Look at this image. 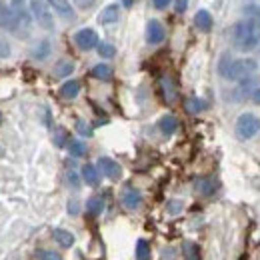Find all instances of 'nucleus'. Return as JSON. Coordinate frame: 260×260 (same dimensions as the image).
<instances>
[{"label": "nucleus", "mask_w": 260, "mask_h": 260, "mask_svg": "<svg viewBox=\"0 0 260 260\" xmlns=\"http://www.w3.org/2000/svg\"><path fill=\"white\" fill-rule=\"evenodd\" d=\"M30 10L36 22L44 28V30H52L54 28V16L50 10L48 0H30Z\"/></svg>", "instance_id": "4"}, {"label": "nucleus", "mask_w": 260, "mask_h": 260, "mask_svg": "<svg viewBox=\"0 0 260 260\" xmlns=\"http://www.w3.org/2000/svg\"><path fill=\"white\" fill-rule=\"evenodd\" d=\"M98 168H100V172H102L106 178H110V180H118L120 174H122V166L116 162V160L108 158V156L98 158Z\"/></svg>", "instance_id": "7"}, {"label": "nucleus", "mask_w": 260, "mask_h": 260, "mask_svg": "<svg viewBox=\"0 0 260 260\" xmlns=\"http://www.w3.org/2000/svg\"><path fill=\"white\" fill-rule=\"evenodd\" d=\"M194 24H196V28L202 30V32L212 30V24H214L212 14H210L208 10H198V12L194 14Z\"/></svg>", "instance_id": "13"}, {"label": "nucleus", "mask_w": 260, "mask_h": 260, "mask_svg": "<svg viewBox=\"0 0 260 260\" xmlns=\"http://www.w3.org/2000/svg\"><path fill=\"white\" fill-rule=\"evenodd\" d=\"M182 250H184V260H202L200 258V248L192 240H186L182 244Z\"/></svg>", "instance_id": "19"}, {"label": "nucleus", "mask_w": 260, "mask_h": 260, "mask_svg": "<svg viewBox=\"0 0 260 260\" xmlns=\"http://www.w3.org/2000/svg\"><path fill=\"white\" fill-rule=\"evenodd\" d=\"M194 186L202 196H212L218 190V180L212 178V176H204V178H198L196 180Z\"/></svg>", "instance_id": "9"}, {"label": "nucleus", "mask_w": 260, "mask_h": 260, "mask_svg": "<svg viewBox=\"0 0 260 260\" xmlns=\"http://www.w3.org/2000/svg\"><path fill=\"white\" fill-rule=\"evenodd\" d=\"M48 54H50V42H48V40H42V42H40V44L34 48V58L44 60Z\"/></svg>", "instance_id": "26"}, {"label": "nucleus", "mask_w": 260, "mask_h": 260, "mask_svg": "<svg viewBox=\"0 0 260 260\" xmlns=\"http://www.w3.org/2000/svg\"><path fill=\"white\" fill-rule=\"evenodd\" d=\"M158 128L162 132L164 136H170V134H174L176 130H178V120H176V116H172V114H166L160 118V122H158Z\"/></svg>", "instance_id": "15"}, {"label": "nucleus", "mask_w": 260, "mask_h": 260, "mask_svg": "<svg viewBox=\"0 0 260 260\" xmlns=\"http://www.w3.org/2000/svg\"><path fill=\"white\" fill-rule=\"evenodd\" d=\"M86 210H88V214H90V216H98V214H102V210H104V200H102L100 196H92V198H88V202H86Z\"/></svg>", "instance_id": "20"}, {"label": "nucleus", "mask_w": 260, "mask_h": 260, "mask_svg": "<svg viewBox=\"0 0 260 260\" xmlns=\"http://www.w3.org/2000/svg\"><path fill=\"white\" fill-rule=\"evenodd\" d=\"M92 76L98 80H110L112 78V68L108 64H96L92 68Z\"/></svg>", "instance_id": "24"}, {"label": "nucleus", "mask_w": 260, "mask_h": 260, "mask_svg": "<svg viewBox=\"0 0 260 260\" xmlns=\"http://www.w3.org/2000/svg\"><path fill=\"white\" fill-rule=\"evenodd\" d=\"M74 72V62L72 60H60L54 66V76L56 78H64V76H70Z\"/></svg>", "instance_id": "18"}, {"label": "nucleus", "mask_w": 260, "mask_h": 260, "mask_svg": "<svg viewBox=\"0 0 260 260\" xmlns=\"http://www.w3.org/2000/svg\"><path fill=\"white\" fill-rule=\"evenodd\" d=\"M52 236H54V240H56L62 248H70V246L74 244V234H72V232H68V230L56 228V230L52 232Z\"/></svg>", "instance_id": "16"}, {"label": "nucleus", "mask_w": 260, "mask_h": 260, "mask_svg": "<svg viewBox=\"0 0 260 260\" xmlns=\"http://www.w3.org/2000/svg\"><path fill=\"white\" fill-rule=\"evenodd\" d=\"M164 26L158 22V20H150L148 24H146V40L150 42V44H160L164 40Z\"/></svg>", "instance_id": "8"}, {"label": "nucleus", "mask_w": 260, "mask_h": 260, "mask_svg": "<svg viewBox=\"0 0 260 260\" xmlns=\"http://www.w3.org/2000/svg\"><path fill=\"white\" fill-rule=\"evenodd\" d=\"M10 8L14 12L16 22H18V32L16 34H28L30 26H32V16H30L32 10H28V6H26L24 0H12L10 2Z\"/></svg>", "instance_id": "5"}, {"label": "nucleus", "mask_w": 260, "mask_h": 260, "mask_svg": "<svg viewBox=\"0 0 260 260\" xmlns=\"http://www.w3.org/2000/svg\"><path fill=\"white\" fill-rule=\"evenodd\" d=\"M6 56H10V44L0 38V58H6Z\"/></svg>", "instance_id": "33"}, {"label": "nucleus", "mask_w": 260, "mask_h": 260, "mask_svg": "<svg viewBox=\"0 0 260 260\" xmlns=\"http://www.w3.org/2000/svg\"><path fill=\"white\" fill-rule=\"evenodd\" d=\"M122 204L128 208V210H136L140 204H142V194L136 190V188H124V192H122Z\"/></svg>", "instance_id": "11"}, {"label": "nucleus", "mask_w": 260, "mask_h": 260, "mask_svg": "<svg viewBox=\"0 0 260 260\" xmlns=\"http://www.w3.org/2000/svg\"><path fill=\"white\" fill-rule=\"evenodd\" d=\"M234 130H236V136H238L240 140H250V138H254V136L258 134L260 118L256 116V114L244 112V114H240V116H238Z\"/></svg>", "instance_id": "3"}, {"label": "nucleus", "mask_w": 260, "mask_h": 260, "mask_svg": "<svg viewBox=\"0 0 260 260\" xmlns=\"http://www.w3.org/2000/svg\"><path fill=\"white\" fill-rule=\"evenodd\" d=\"M96 48H98V54L104 56V58H112L116 54V48L112 44H108V42H98Z\"/></svg>", "instance_id": "28"}, {"label": "nucleus", "mask_w": 260, "mask_h": 260, "mask_svg": "<svg viewBox=\"0 0 260 260\" xmlns=\"http://www.w3.org/2000/svg\"><path fill=\"white\" fill-rule=\"evenodd\" d=\"M250 98H252V102H254V104H258V106H260V88H256V90H252V94H250Z\"/></svg>", "instance_id": "38"}, {"label": "nucleus", "mask_w": 260, "mask_h": 260, "mask_svg": "<svg viewBox=\"0 0 260 260\" xmlns=\"http://www.w3.org/2000/svg\"><path fill=\"white\" fill-rule=\"evenodd\" d=\"M152 2H154V8H158V10H162L170 4V0H152Z\"/></svg>", "instance_id": "36"}, {"label": "nucleus", "mask_w": 260, "mask_h": 260, "mask_svg": "<svg viewBox=\"0 0 260 260\" xmlns=\"http://www.w3.org/2000/svg\"><path fill=\"white\" fill-rule=\"evenodd\" d=\"M54 142H56V146H64V130H60V132L56 134Z\"/></svg>", "instance_id": "35"}, {"label": "nucleus", "mask_w": 260, "mask_h": 260, "mask_svg": "<svg viewBox=\"0 0 260 260\" xmlns=\"http://www.w3.org/2000/svg\"><path fill=\"white\" fill-rule=\"evenodd\" d=\"M242 10H244L246 18H250V20H254V22L260 24V4H246Z\"/></svg>", "instance_id": "27"}, {"label": "nucleus", "mask_w": 260, "mask_h": 260, "mask_svg": "<svg viewBox=\"0 0 260 260\" xmlns=\"http://www.w3.org/2000/svg\"><path fill=\"white\" fill-rule=\"evenodd\" d=\"M124 4H126V6H130V4H132V0H124Z\"/></svg>", "instance_id": "40"}, {"label": "nucleus", "mask_w": 260, "mask_h": 260, "mask_svg": "<svg viewBox=\"0 0 260 260\" xmlns=\"http://www.w3.org/2000/svg\"><path fill=\"white\" fill-rule=\"evenodd\" d=\"M74 42L80 50H92L98 46V34L92 28H82L74 34Z\"/></svg>", "instance_id": "6"}, {"label": "nucleus", "mask_w": 260, "mask_h": 260, "mask_svg": "<svg viewBox=\"0 0 260 260\" xmlns=\"http://www.w3.org/2000/svg\"><path fill=\"white\" fill-rule=\"evenodd\" d=\"M78 92H80V82H78V80H68V82H64V84L60 86V96L68 98V100L76 98Z\"/></svg>", "instance_id": "17"}, {"label": "nucleus", "mask_w": 260, "mask_h": 260, "mask_svg": "<svg viewBox=\"0 0 260 260\" xmlns=\"http://www.w3.org/2000/svg\"><path fill=\"white\" fill-rule=\"evenodd\" d=\"M120 16V8L118 4H108L106 8H102V12L98 14V22L100 24H114Z\"/></svg>", "instance_id": "12"}, {"label": "nucleus", "mask_w": 260, "mask_h": 260, "mask_svg": "<svg viewBox=\"0 0 260 260\" xmlns=\"http://www.w3.org/2000/svg\"><path fill=\"white\" fill-rule=\"evenodd\" d=\"M68 182H70V186H74V188L80 186V178H78V174H76L74 170H68Z\"/></svg>", "instance_id": "32"}, {"label": "nucleus", "mask_w": 260, "mask_h": 260, "mask_svg": "<svg viewBox=\"0 0 260 260\" xmlns=\"http://www.w3.org/2000/svg\"><path fill=\"white\" fill-rule=\"evenodd\" d=\"M160 84H162L164 100H166V102H174V100H176V88H174V82H172L168 76H164L162 80H160Z\"/></svg>", "instance_id": "22"}, {"label": "nucleus", "mask_w": 260, "mask_h": 260, "mask_svg": "<svg viewBox=\"0 0 260 260\" xmlns=\"http://www.w3.org/2000/svg\"><path fill=\"white\" fill-rule=\"evenodd\" d=\"M76 130H78L82 136H92V128H90L84 120H78V122H76Z\"/></svg>", "instance_id": "30"}, {"label": "nucleus", "mask_w": 260, "mask_h": 260, "mask_svg": "<svg viewBox=\"0 0 260 260\" xmlns=\"http://www.w3.org/2000/svg\"><path fill=\"white\" fill-rule=\"evenodd\" d=\"M0 122H2V114H0Z\"/></svg>", "instance_id": "41"}, {"label": "nucleus", "mask_w": 260, "mask_h": 260, "mask_svg": "<svg viewBox=\"0 0 260 260\" xmlns=\"http://www.w3.org/2000/svg\"><path fill=\"white\" fill-rule=\"evenodd\" d=\"M68 212H70V214H76V212H78V202H76V200L68 202Z\"/></svg>", "instance_id": "37"}, {"label": "nucleus", "mask_w": 260, "mask_h": 260, "mask_svg": "<svg viewBox=\"0 0 260 260\" xmlns=\"http://www.w3.org/2000/svg\"><path fill=\"white\" fill-rule=\"evenodd\" d=\"M4 8H6V6H4V2L0 0V24H2V14H4Z\"/></svg>", "instance_id": "39"}, {"label": "nucleus", "mask_w": 260, "mask_h": 260, "mask_svg": "<svg viewBox=\"0 0 260 260\" xmlns=\"http://www.w3.org/2000/svg\"><path fill=\"white\" fill-rule=\"evenodd\" d=\"M188 6V0H176V12H184Z\"/></svg>", "instance_id": "34"}, {"label": "nucleus", "mask_w": 260, "mask_h": 260, "mask_svg": "<svg viewBox=\"0 0 260 260\" xmlns=\"http://www.w3.org/2000/svg\"><path fill=\"white\" fill-rule=\"evenodd\" d=\"M68 150H70V154H72L74 158H78V156H82V154L86 152V144L80 142V140H70V142H68Z\"/></svg>", "instance_id": "25"}, {"label": "nucleus", "mask_w": 260, "mask_h": 260, "mask_svg": "<svg viewBox=\"0 0 260 260\" xmlns=\"http://www.w3.org/2000/svg\"><path fill=\"white\" fill-rule=\"evenodd\" d=\"M38 260H62V256L58 252H54V250H40Z\"/></svg>", "instance_id": "29"}, {"label": "nucleus", "mask_w": 260, "mask_h": 260, "mask_svg": "<svg viewBox=\"0 0 260 260\" xmlns=\"http://www.w3.org/2000/svg\"><path fill=\"white\" fill-rule=\"evenodd\" d=\"M180 210H182V202L180 200H170L168 202V212L170 214H178Z\"/></svg>", "instance_id": "31"}, {"label": "nucleus", "mask_w": 260, "mask_h": 260, "mask_svg": "<svg viewBox=\"0 0 260 260\" xmlns=\"http://www.w3.org/2000/svg\"><path fill=\"white\" fill-rule=\"evenodd\" d=\"M232 40H234V46L242 52H248V50L256 48L260 42V24L250 20V18L236 22Z\"/></svg>", "instance_id": "2"}, {"label": "nucleus", "mask_w": 260, "mask_h": 260, "mask_svg": "<svg viewBox=\"0 0 260 260\" xmlns=\"http://www.w3.org/2000/svg\"><path fill=\"white\" fill-rule=\"evenodd\" d=\"M48 4H50V8H54V12L58 16H62L66 20L74 18V8H72V4L68 0H48Z\"/></svg>", "instance_id": "10"}, {"label": "nucleus", "mask_w": 260, "mask_h": 260, "mask_svg": "<svg viewBox=\"0 0 260 260\" xmlns=\"http://www.w3.org/2000/svg\"><path fill=\"white\" fill-rule=\"evenodd\" d=\"M136 260H150V244L144 238L136 242Z\"/></svg>", "instance_id": "23"}, {"label": "nucleus", "mask_w": 260, "mask_h": 260, "mask_svg": "<svg viewBox=\"0 0 260 260\" xmlns=\"http://www.w3.org/2000/svg\"><path fill=\"white\" fill-rule=\"evenodd\" d=\"M82 178H84V182H86L88 186H98V182H100V172H98V168L94 164H84V166H82Z\"/></svg>", "instance_id": "14"}, {"label": "nucleus", "mask_w": 260, "mask_h": 260, "mask_svg": "<svg viewBox=\"0 0 260 260\" xmlns=\"http://www.w3.org/2000/svg\"><path fill=\"white\" fill-rule=\"evenodd\" d=\"M186 110L190 112V114H198V112H202V110H206V100H202V98H198V96H192V98H188L186 100Z\"/></svg>", "instance_id": "21"}, {"label": "nucleus", "mask_w": 260, "mask_h": 260, "mask_svg": "<svg viewBox=\"0 0 260 260\" xmlns=\"http://www.w3.org/2000/svg\"><path fill=\"white\" fill-rule=\"evenodd\" d=\"M258 70V62L254 58H230L224 54L218 62V72L222 78L232 80V82H246L250 80V76Z\"/></svg>", "instance_id": "1"}]
</instances>
